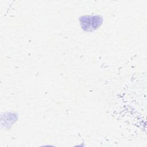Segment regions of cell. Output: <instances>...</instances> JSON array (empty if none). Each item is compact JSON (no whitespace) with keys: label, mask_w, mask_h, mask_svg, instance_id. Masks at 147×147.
I'll return each mask as SVG.
<instances>
[{"label":"cell","mask_w":147,"mask_h":147,"mask_svg":"<svg viewBox=\"0 0 147 147\" xmlns=\"http://www.w3.org/2000/svg\"><path fill=\"white\" fill-rule=\"evenodd\" d=\"M82 21L81 22H88L87 25L84 26L83 28H86L87 30H92L96 29L101 24L100 18L98 17L97 16L94 17H86L82 18Z\"/></svg>","instance_id":"cell-1"}]
</instances>
